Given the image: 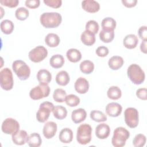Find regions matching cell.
Segmentation results:
<instances>
[{"label": "cell", "mask_w": 147, "mask_h": 147, "mask_svg": "<svg viewBox=\"0 0 147 147\" xmlns=\"http://www.w3.org/2000/svg\"><path fill=\"white\" fill-rule=\"evenodd\" d=\"M40 21L45 28H55L61 23L62 17L57 12H45L40 16Z\"/></svg>", "instance_id": "cell-1"}, {"label": "cell", "mask_w": 147, "mask_h": 147, "mask_svg": "<svg viewBox=\"0 0 147 147\" xmlns=\"http://www.w3.org/2000/svg\"><path fill=\"white\" fill-rule=\"evenodd\" d=\"M127 75L131 82L136 85L142 84L145 78L144 71L140 65L136 64H131L127 68Z\"/></svg>", "instance_id": "cell-2"}, {"label": "cell", "mask_w": 147, "mask_h": 147, "mask_svg": "<svg viewBox=\"0 0 147 147\" xmlns=\"http://www.w3.org/2000/svg\"><path fill=\"white\" fill-rule=\"evenodd\" d=\"M130 137L129 131L123 127H117L113 132L111 144L115 147H122Z\"/></svg>", "instance_id": "cell-3"}, {"label": "cell", "mask_w": 147, "mask_h": 147, "mask_svg": "<svg viewBox=\"0 0 147 147\" xmlns=\"http://www.w3.org/2000/svg\"><path fill=\"white\" fill-rule=\"evenodd\" d=\"M92 129L87 123L81 124L77 129L76 140L81 145H86L90 142L92 138Z\"/></svg>", "instance_id": "cell-4"}, {"label": "cell", "mask_w": 147, "mask_h": 147, "mask_svg": "<svg viewBox=\"0 0 147 147\" xmlns=\"http://www.w3.org/2000/svg\"><path fill=\"white\" fill-rule=\"evenodd\" d=\"M12 69L21 80H27L30 75V68L26 63L21 60H17L12 64Z\"/></svg>", "instance_id": "cell-5"}, {"label": "cell", "mask_w": 147, "mask_h": 147, "mask_svg": "<svg viewBox=\"0 0 147 147\" xmlns=\"http://www.w3.org/2000/svg\"><path fill=\"white\" fill-rule=\"evenodd\" d=\"M0 85L1 88L6 91L11 90L14 85V79L11 69L4 68L0 71Z\"/></svg>", "instance_id": "cell-6"}, {"label": "cell", "mask_w": 147, "mask_h": 147, "mask_svg": "<svg viewBox=\"0 0 147 147\" xmlns=\"http://www.w3.org/2000/svg\"><path fill=\"white\" fill-rule=\"evenodd\" d=\"M50 87L48 84L40 83L32 88L29 92V96L33 100H39L49 96Z\"/></svg>", "instance_id": "cell-7"}, {"label": "cell", "mask_w": 147, "mask_h": 147, "mask_svg": "<svg viewBox=\"0 0 147 147\" xmlns=\"http://www.w3.org/2000/svg\"><path fill=\"white\" fill-rule=\"evenodd\" d=\"M53 108L54 105L52 102L45 101L41 103L36 113V119L37 121L40 123H44L47 121Z\"/></svg>", "instance_id": "cell-8"}, {"label": "cell", "mask_w": 147, "mask_h": 147, "mask_svg": "<svg viewBox=\"0 0 147 147\" xmlns=\"http://www.w3.org/2000/svg\"><path fill=\"white\" fill-rule=\"evenodd\" d=\"M125 122L130 128L136 127L139 122V114L138 110L134 107H128L124 112Z\"/></svg>", "instance_id": "cell-9"}, {"label": "cell", "mask_w": 147, "mask_h": 147, "mask_svg": "<svg viewBox=\"0 0 147 147\" xmlns=\"http://www.w3.org/2000/svg\"><path fill=\"white\" fill-rule=\"evenodd\" d=\"M48 56L47 49L42 45H38L32 49L28 53L29 59L34 63H39L44 60Z\"/></svg>", "instance_id": "cell-10"}, {"label": "cell", "mask_w": 147, "mask_h": 147, "mask_svg": "<svg viewBox=\"0 0 147 147\" xmlns=\"http://www.w3.org/2000/svg\"><path fill=\"white\" fill-rule=\"evenodd\" d=\"M1 129L5 134L13 135L20 130V124L16 119L7 118L3 121Z\"/></svg>", "instance_id": "cell-11"}, {"label": "cell", "mask_w": 147, "mask_h": 147, "mask_svg": "<svg viewBox=\"0 0 147 147\" xmlns=\"http://www.w3.org/2000/svg\"><path fill=\"white\" fill-rule=\"evenodd\" d=\"M57 130V124L53 121H48L46 122L42 129V133L45 138L51 139L53 138Z\"/></svg>", "instance_id": "cell-12"}, {"label": "cell", "mask_w": 147, "mask_h": 147, "mask_svg": "<svg viewBox=\"0 0 147 147\" xmlns=\"http://www.w3.org/2000/svg\"><path fill=\"white\" fill-rule=\"evenodd\" d=\"M105 111L109 116L111 117H117L121 114L122 107L118 103L110 102L106 105Z\"/></svg>", "instance_id": "cell-13"}, {"label": "cell", "mask_w": 147, "mask_h": 147, "mask_svg": "<svg viewBox=\"0 0 147 147\" xmlns=\"http://www.w3.org/2000/svg\"><path fill=\"white\" fill-rule=\"evenodd\" d=\"M74 87L75 91L78 93L84 94L88 91L89 83L86 78L83 77H80L75 81Z\"/></svg>", "instance_id": "cell-14"}, {"label": "cell", "mask_w": 147, "mask_h": 147, "mask_svg": "<svg viewBox=\"0 0 147 147\" xmlns=\"http://www.w3.org/2000/svg\"><path fill=\"white\" fill-rule=\"evenodd\" d=\"M29 136L24 130H20L16 133L11 135V140L13 143L17 145H22L27 143Z\"/></svg>", "instance_id": "cell-15"}, {"label": "cell", "mask_w": 147, "mask_h": 147, "mask_svg": "<svg viewBox=\"0 0 147 147\" xmlns=\"http://www.w3.org/2000/svg\"><path fill=\"white\" fill-rule=\"evenodd\" d=\"M110 133V126L105 123L99 124L95 128V135L99 139L104 140L107 138L109 136Z\"/></svg>", "instance_id": "cell-16"}, {"label": "cell", "mask_w": 147, "mask_h": 147, "mask_svg": "<svg viewBox=\"0 0 147 147\" xmlns=\"http://www.w3.org/2000/svg\"><path fill=\"white\" fill-rule=\"evenodd\" d=\"M82 7L88 13H94L99 10L100 5L94 0H84L82 2Z\"/></svg>", "instance_id": "cell-17"}, {"label": "cell", "mask_w": 147, "mask_h": 147, "mask_svg": "<svg viewBox=\"0 0 147 147\" xmlns=\"http://www.w3.org/2000/svg\"><path fill=\"white\" fill-rule=\"evenodd\" d=\"M87 117V113L83 108H79L72 111L71 113L72 121L75 123H80Z\"/></svg>", "instance_id": "cell-18"}, {"label": "cell", "mask_w": 147, "mask_h": 147, "mask_svg": "<svg viewBox=\"0 0 147 147\" xmlns=\"http://www.w3.org/2000/svg\"><path fill=\"white\" fill-rule=\"evenodd\" d=\"M138 43V37L134 34H127L123 40V44L124 47L129 49L135 48Z\"/></svg>", "instance_id": "cell-19"}, {"label": "cell", "mask_w": 147, "mask_h": 147, "mask_svg": "<svg viewBox=\"0 0 147 147\" xmlns=\"http://www.w3.org/2000/svg\"><path fill=\"white\" fill-rule=\"evenodd\" d=\"M59 138L60 142L64 144H69L73 140V131L68 128L65 127L59 133Z\"/></svg>", "instance_id": "cell-20"}, {"label": "cell", "mask_w": 147, "mask_h": 147, "mask_svg": "<svg viewBox=\"0 0 147 147\" xmlns=\"http://www.w3.org/2000/svg\"><path fill=\"white\" fill-rule=\"evenodd\" d=\"M124 60L119 56H113L109 59L108 65L112 70H118L123 65Z\"/></svg>", "instance_id": "cell-21"}, {"label": "cell", "mask_w": 147, "mask_h": 147, "mask_svg": "<svg viewBox=\"0 0 147 147\" xmlns=\"http://www.w3.org/2000/svg\"><path fill=\"white\" fill-rule=\"evenodd\" d=\"M37 79L40 83L49 84L52 80V75L48 70L41 69L37 74Z\"/></svg>", "instance_id": "cell-22"}, {"label": "cell", "mask_w": 147, "mask_h": 147, "mask_svg": "<svg viewBox=\"0 0 147 147\" xmlns=\"http://www.w3.org/2000/svg\"><path fill=\"white\" fill-rule=\"evenodd\" d=\"M55 80L58 85L65 86L69 83L70 81V77L67 71H60L57 74Z\"/></svg>", "instance_id": "cell-23"}, {"label": "cell", "mask_w": 147, "mask_h": 147, "mask_svg": "<svg viewBox=\"0 0 147 147\" xmlns=\"http://www.w3.org/2000/svg\"><path fill=\"white\" fill-rule=\"evenodd\" d=\"M80 40L85 45L91 46L95 42L96 38L95 34L85 30L81 34Z\"/></svg>", "instance_id": "cell-24"}, {"label": "cell", "mask_w": 147, "mask_h": 147, "mask_svg": "<svg viewBox=\"0 0 147 147\" xmlns=\"http://www.w3.org/2000/svg\"><path fill=\"white\" fill-rule=\"evenodd\" d=\"M65 63L64 57L60 54L53 55L49 59L50 65L55 69L60 68L63 66Z\"/></svg>", "instance_id": "cell-25"}, {"label": "cell", "mask_w": 147, "mask_h": 147, "mask_svg": "<svg viewBox=\"0 0 147 147\" xmlns=\"http://www.w3.org/2000/svg\"><path fill=\"white\" fill-rule=\"evenodd\" d=\"M117 23L115 20L112 17H106L103 18L101 22L102 30L106 31H114L116 28Z\"/></svg>", "instance_id": "cell-26"}, {"label": "cell", "mask_w": 147, "mask_h": 147, "mask_svg": "<svg viewBox=\"0 0 147 147\" xmlns=\"http://www.w3.org/2000/svg\"><path fill=\"white\" fill-rule=\"evenodd\" d=\"M66 56L68 60L72 63H77L82 59V53L77 49L71 48L66 52Z\"/></svg>", "instance_id": "cell-27"}, {"label": "cell", "mask_w": 147, "mask_h": 147, "mask_svg": "<svg viewBox=\"0 0 147 147\" xmlns=\"http://www.w3.org/2000/svg\"><path fill=\"white\" fill-rule=\"evenodd\" d=\"M60 42V37L55 33H48L45 37V42L49 47H56L59 45Z\"/></svg>", "instance_id": "cell-28"}, {"label": "cell", "mask_w": 147, "mask_h": 147, "mask_svg": "<svg viewBox=\"0 0 147 147\" xmlns=\"http://www.w3.org/2000/svg\"><path fill=\"white\" fill-rule=\"evenodd\" d=\"M27 143L30 147H38L42 144V139L38 133H33L29 136Z\"/></svg>", "instance_id": "cell-29"}, {"label": "cell", "mask_w": 147, "mask_h": 147, "mask_svg": "<svg viewBox=\"0 0 147 147\" xmlns=\"http://www.w3.org/2000/svg\"><path fill=\"white\" fill-rule=\"evenodd\" d=\"M52 113L54 117L60 120L64 119L67 115V110L66 108L60 105L54 106Z\"/></svg>", "instance_id": "cell-30"}, {"label": "cell", "mask_w": 147, "mask_h": 147, "mask_svg": "<svg viewBox=\"0 0 147 147\" xmlns=\"http://www.w3.org/2000/svg\"><path fill=\"white\" fill-rule=\"evenodd\" d=\"M79 68L81 72L83 74H90L94 71V64L90 60H86L80 63Z\"/></svg>", "instance_id": "cell-31"}, {"label": "cell", "mask_w": 147, "mask_h": 147, "mask_svg": "<svg viewBox=\"0 0 147 147\" xmlns=\"http://www.w3.org/2000/svg\"><path fill=\"white\" fill-rule=\"evenodd\" d=\"M108 98L112 100H117L122 96L121 90L118 86H111L107 91Z\"/></svg>", "instance_id": "cell-32"}, {"label": "cell", "mask_w": 147, "mask_h": 147, "mask_svg": "<svg viewBox=\"0 0 147 147\" xmlns=\"http://www.w3.org/2000/svg\"><path fill=\"white\" fill-rule=\"evenodd\" d=\"M1 30L5 34H11L14 29L13 22L9 20H4L1 22Z\"/></svg>", "instance_id": "cell-33"}, {"label": "cell", "mask_w": 147, "mask_h": 147, "mask_svg": "<svg viewBox=\"0 0 147 147\" xmlns=\"http://www.w3.org/2000/svg\"><path fill=\"white\" fill-rule=\"evenodd\" d=\"M90 118L97 122H105L107 121V116L102 112L99 110H92L90 114Z\"/></svg>", "instance_id": "cell-34"}, {"label": "cell", "mask_w": 147, "mask_h": 147, "mask_svg": "<svg viewBox=\"0 0 147 147\" xmlns=\"http://www.w3.org/2000/svg\"><path fill=\"white\" fill-rule=\"evenodd\" d=\"M100 40L105 43H109L111 42L114 38V31H106L101 30L99 33Z\"/></svg>", "instance_id": "cell-35"}, {"label": "cell", "mask_w": 147, "mask_h": 147, "mask_svg": "<svg viewBox=\"0 0 147 147\" xmlns=\"http://www.w3.org/2000/svg\"><path fill=\"white\" fill-rule=\"evenodd\" d=\"M67 93L62 88L56 89L53 93V98L54 100L58 103H63L65 102Z\"/></svg>", "instance_id": "cell-36"}, {"label": "cell", "mask_w": 147, "mask_h": 147, "mask_svg": "<svg viewBox=\"0 0 147 147\" xmlns=\"http://www.w3.org/2000/svg\"><path fill=\"white\" fill-rule=\"evenodd\" d=\"M29 16L28 9L24 7H20L16 9L15 11V16L16 18L20 21H24L28 18Z\"/></svg>", "instance_id": "cell-37"}, {"label": "cell", "mask_w": 147, "mask_h": 147, "mask_svg": "<svg viewBox=\"0 0 147 147\" xmlns=\"http://www.w3.org/2000/svg\"><path fill=\"white\" fill-rule=\"evenodd\" d=\"M80 102V98L75 94H69L66 96L65 102L69 107H76Z\"/></svg>", "instance_id": "cell-38"}, {"label": "cell", "mask_w": 147, "mask_h": 147, "mask_svg": "<svg viewBox=\"0 0 147 147\" xmlns=\"http://www.w3.org/2000/svg\"><path fill=\"white\" fill-rule=\"evenodd\" d=\"M86 30H87L94 34H96L99 29L98 23L95 20H90L86 24Z\"/></svg>", "instance_id": "cell-39"}, {"label": "cell", "mask_w": 147, "mask_h": 147, "mask_svg": "<svg viewBox=\"0 0 147 147\" xmlns=\"http://www.w3.org/2000/svg\"><path fill=\"white\" fill-rule=\"evenodd\" d=\"M146 141V136L144 134H138L133 140V145L135 147H142L145 145Z\"/></svg>", "instance_id": "cell-40"}, {"label": "cell", "mask_w": 147, "mask_h": 147, "mask_svg": "<svg viewBox=\"0 0 147 147\" xmlns=\"http://www.w3.org/2000/svg\"><path fill=\"white\" fill-rule=\"evenodd\" d=\"M43 2L47 6L55 9L59 8L62 5L61 0H44Z\"/></svg>", "instance_id": "cell-41"}, {"label": "cell", "mask_w": 147, "mask_h": 147, "mask_svg": "<svg viewBox=\"0 0 147 147\" xmlns=\"http://www.w3.org/2000/svg\"><path fill=\"white\" fill-rule=\"evenodd\" d=\"M95 53L98 56L104 57L107 56L109 53V50L108 48L105 46H100L96 48Z\"/></svg>", "instance_id": "cell-42"}, {"label": "cell", "mask_w": 147, "mask_h": 147, "mask_svg": "<svg viewBox=\"0 0 147 147\" xmlns=\"http://www.w3.org/2000/svg\"><path fill=\"white\" fill-rule=\"evenodd\" d=\"M0 3L1 5L3 6L13 8L18 6L19 3V1L18 0H1Z\"/></svg>", "instance_id": "cell-43"}, {"label": "cell", "mask_w": 147, "mask_h": 147, "mask_svg": "<svg viewBox=\"0 0 147 147\" xmlns=\"http://www.w3.org/2000/svg\"><path fill=\"white\" fill-rule=\"evenodd\" d=\"M138 34L140 38L143 41L147 40V26H142L138 30Z\"/></svg>", "instance_id": "cell-44"}, {"label": "cell", "mask_w": 147, "mask_h": 147, "mask_svg": "<svg viewBox=\"0 0 147 147\" xmlns=\"http://www.w3.org/2000/svg\"><path fill=\"white\" fill-rule=\"evenodd\" d=\"M25 6L30 9L37 8L40 4L39 0H26L25 2Z\"/></svg>", "instance_id": "cell-45"}, {"label": "cell", "mask_w": 147, "mask_h": 147, "mask_svg": "<svg viewBox=\"0 0 147 147\" xmlns=\"http://www.w3.org/2000/svg\"><path fill=\"white\" fill-rule=\"evenodd\" d=\"M146 92L147 90L146 88H140L136 91V95L139 99L146 100L147 99Z\"/></svg>", "instance_id": "cell-46"}, {"label": "cell", "mask_w": 147, "mask_h": 147, "mask_svg": "<svg viewBox=\"0 0 147 147\" xmlns=\"http://www.w3.org/2000/svg\"><path fill=\"white\" fill-rule=\"evenodd\" d=\"M121 2L125 7L129 8L134 7L137 3V0H122Z\"/></svg>", "instance_id": "cell-47"}, {"label": "cell", "mask_w": 147, "mask_h": 147, "mask_svg": "<svg viewBox=\"0 0 147 147\" xmlns=\"http://www.w3.org/2000/svg\"><path fill=\"white\" fill-rule=\"evenodd\" d=\"M140 50L144 53H146V41H143L140 45Z\"/></svg>", "instance_id": "cell-48"}]
</instances>
